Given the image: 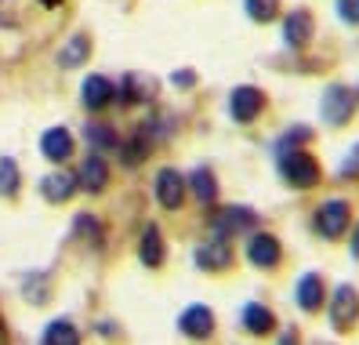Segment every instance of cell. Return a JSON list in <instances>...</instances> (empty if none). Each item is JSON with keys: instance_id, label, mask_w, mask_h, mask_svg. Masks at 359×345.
<instances>
[{"instance_id": "cell-28", "label": "cell", "mask_w": 359, "mask_h": 345, "mask_svg": "<svg viewBox=\"0 0 359 345\" xmlns=\"http://www.w3.org/2000/svg\"><path fill=\"white\" fill-rule=\"evenodd\" d=\"M73 229H76V236H88L91 244H98V240H102V222L95 219V214H76Z\"/></svg>"}, {"instance_id": "cell-33", "label": "cell", "mask_w": 359, "mask_h": 345, "mask_svg": "<svg viewBox=\"0 0 359 345\" xmlns=\"http://www.w3.org/2000/svg\"><path fill=\"white\" fill-rule=\"evenodd\" d=\"M171 80H175V84H178V88H185V84H193V80H196V77H193V73H189V70H178V73H175V77H171Z\"/></svg>"}, {"instance_id": "cell-2", "label": "cell", "mask_w": 359, "mask_h": 345, "mask_svg": "<svg viewBox=\"0 0 359 345\" xmlns=\"http://www.w3.org/2000/svg\"><path fill=\"white\" fill-rule=\"evenodd\" d=\"M276 167H280V178L290 189H312V185H320V160H316L309 149H290V153H280L276 157Z\"/></svg>"}, {"instance_id": "cell-13", "label": "cell", "mask_w": 359, "mask_h": 345, "mask_svg": "<svg viewBox=\"0 0 359 345\" xmlns=\"http://www.w3.org/2000/svg\"><path fill=\"white\" fill-rule=\"evenodd\" d=\"M276 313H272L265 301H247L240 309V331L255 334V338H265V334H276Z\"/></svg>"}, {"instance_id": "cell-35", "label": "cell", "mask_w": 359, "mask_h": 345, "mask_svg": "<svg viewBox=\"0 0 359 345\" xmlns=\"http://www.w3.org/2000/svg\"><path fill=\"white\" fill-rule=\"evenodd\" d=\"M40 4H44V8H62L66 0H40Z\"/></svg>"}, {"instance_id": "cell-17", "label": "cell", "mask_w": 359, "mask_h": 345, "mask_svg": "<svg viewBox=\"0 0 359 345\" xmlns=\"http://www.w3.org/2000/svg\"><path fill=\"white\" fill-rule=\"evenodd\" d=\"M76 182L83 193H91V197H98V193L109 185V164H105L98 153H91L88 160H80V171H76Z\"/></svg>"}, {"instance_id": "cell-7", "label": "cell", "mask_w": 359, "mask_h": 345, "mask_svg": "<svg viewBox=\"0 0 359 345\" xmlns=\"http://www.w3.org/2000/svg\"><path fill=\"white\" fill-rule=\"evenodd\" d=\"M265 105H269V98H265L262 88L240 84V88H232V95H229V117L236 124H255L265 113Z\"/></svg>"}, {"instance_id": "cell-6", "label": "cell", "mask_w": 359, "mask_h": 345, "mask_svg": "<svg viewBox=\"0 0 359 345\" xmlns=\"http://www.w3.org/2000/svg\"><path fill=\"white\" fill-rule=\"evenodd\" d=\"M218 331V320H215V309L203 306V301H193L185 306L182 316H178V334L189 338V341H210Z\"/></svg>"}, {"instance_id": "cell-32", "label": "cell", "mask_w": 359, "mask_h": 345, "mask_svg": "<svg viewBox=\"0 0 359 345\" xmlns=\"http://www.w3.org/2000/svg\"><path fill=\"white\" fill-rule=\"evenodd\" d=\"M348 251H352V258L359 262V222H352V233H348Z\"/></svg>"}, {"instance_id": "cell-14", "label": "cell", "mask_w": 359, "mask_h": 345, "mask_svg": "<svg viewBox=\"0 0 359 345\" xmlns=\"http://www.w3.org/2000/svg\"><path fill=\"white\" fill-rule=\"evenodd\" d=\"M80 189V182H76V171H51V175H44L40 178V197H44L48 204H66V200H73V193Z\"/></svg>"}, {"instance_id": "cell-23", "label": "cell", "mask_w": 359, "mask_h": 345, "mask_svg": "<svg viewBox=\"0 0 359 345\" xmlns=\"http://www.w3.org/2000/svg\"><path fill=\"white\" fill-rule=\"evenodd\" d=\"M153 138L149 135H145V131H135L128 142H123L120 149H116V153L123 157V164H128V167H138V164H145V160H149V153H153Z\"/></svg>"}, {"instance_id": "cell-12", "label": "cell", "mask_w": 359, "mask_h": 345, "mask_svg": "<svg viewBox=\"0 0 359 345\" xmlns=\"http://www.w3.org/2000/svg\"><path fill=\"white\" fill-rule=\"evenodd\" d=\"M80 102H83V110H91V113L109 110V102H116V84L102 73H91L80 88Z\"/></svg>"}, {"instance_id": "cell-24", "label": "cell", "mask_w": 359, "mask_h": 345, "mask_svg": "<svg viewBox=\"0 0 359 345\" xmlns=\"http://www.w3.org/2000/svg\"><path fill=\"white\" fill-rule=\"evenodd\" d=\"M83 138H88V145L95 149V153H116L120 149V138L109 124H88V131H83Z\"/></svg>"}, {"instance_id": "cell-26", "label": "cell", "mask_w": 359, "mask_h": 345, "mask_svg": "<svg viewBox=\"0 0 359 345\" xmlns=\"http://www.w3.org/2000/svg\"><path fill=\"white\" fill-rule=\"evenodd\" d=\"M18 189H22V175H18V164L11 157H0V197L15 200Z\"/></svg>"}, {"instance_id": "cell-19", "label": "cell", "mask_w": 359, "mask_h": 345, "mask_svg": "<svg viewBox=\"0 0 359 345\" xmlns=\"http://www.w3.org/2000/svg\"><path fill=\"white\" fill-rule=\"evenodd\" d=\"M40 153L51 164H66L73 157V135L66 127H48V131L40 135Z\"/></svg>"}, {"instance_id": "cell-25", "label": "cell", "mask_w": 359, "mask_h": 345, "mask_svg": "<svg viewBox=\"0 0 359 345\" xmlns=\"http://www.w3.org/2000/svg\"><path fill=\"white\" fill-rule=\"evenodd\" d=\"M22 294H26V301H33V306H44V301L51 298L48 273H26L22 276Z\"/></svg>"}, {"instance_id": "cell-18", "label": "cell", "mask_w": 359, "mask_h": 345, "mask_svg": "<svg viewBox=\"0 0 359 345\" xmlns=\"http://www.w3.org/2000/svg\"><path fill=\"white\" fill-rule=\"evenodd\" d=\"M156 95V80L145 77V73H128L116 84V98L123 105H135V102H149Z\"/></svg>"}, {"instance_id": "cell-31", "label": "cell", "mask_w": 359, "mask_h": 345, "mask_svg": "<svg viewBox=\"0 0 359 345\" xmlns=\"http://www.w3.org/2000/svg\"><path fill=\"white\" fill-rule=\"evenodd\" d=\"M280 345H302V334H298V327H283V334H280Z\"/></svg>"}, {"instance_id": "cell-29", "label": "cell", "mask_w": 359, "mask_h": 345, "mask_svg": "<svg viewBox=\"0 0 359 345\" xmlns=\"http://www.w3.org/2000/svg\"><path fill=\"white\" fill-rule=\"evenodd\" d=\"M337 175H341V178H359V142L352 145V153L341 160V167H337Z\"/></svg>"}, {"instance_id": "cell-30", "label": "cell", "mask_w": 359, "mask_h": 345, "mask_svg": "<svg viewBox=\"0 0 359 345\" xmlns=\"http://www.w3.org/2000/svg\"><path fill=\"white\" fill-rule=\"evenodd\" d=\"M337 18H345L348 26H359V0H337Z\"/></svg>"}, {"instance_id": "cell-16", "label": "cell", "mask_w": 359, "mask_h": 345, "mask_svg": "<svg viewBox=\"0 0 359 345\" xmlns=\"http://www.w3.org/2000/svg\"><path fill=\"white\" fill-rule=\"evenodd\" d=\"M312 30H316V22H312V15H309L305 8L290 11V15L283 18V44L302 51L305 44H312Z\"/></svg>"}, {"instance_id": "cell-5", "label": "cell", "mask_w": 359, "mask_h": 345, "mask_svg": "<svg viewBox=\"0 0 359 345\" xmlns=\"http://www.w3.org/2000/svg\"><path fill=\"white\" fill-rule=\"evenodd\" d=\"M243 258H247V262L255 266V269H262V273L280 269V262H283V244H280V236H276V233H265V229L247 233Z\"/></svg>"}, {"instance_id": "cell-27", "label": "cell", "mask_w": 359, "mask_h": 345, "mask_svg": "<svg viewBox=\"0 0 359 345\" xmlns=\"http://www.w3.org/2000/svg\"><path fill=\"white\" fill-rule=\"evenodd\" d=\"M247 15L255 22H272L280 15V0H247Z\"/></svg>"}, {"instance_id": "cell-10", "label": "cell", "mask_w": 359, "mask_h": 345, "mask_svg": "<svg viewBox=\"0 0 359 345\" xmlns=\"http://www.w3.org/2000/svg\"><path fill=\"white\" fill-rule=\"evenodd\" d=\"M193 266L200 273H225V269H232V247H229V240L210 236L207 244H200L193 251Z\"/></svg>"}, {"instance_id": "cell-1", "label": "cell", "mask_w": 359, "mask_h": 345, "mask_svg": "<svg viewBox=\"0 0 359 345\" xmlns=\"http://www.w3.org/2000/svg\"><path fill=\"white\" fill-rule=\"evenodd\" d=\"M262 226L258 219V211H250L243 204H225L218 211H210V219H207V229L218 236V240H232V236H247V233H255Z\"/></svg>"}, {"instance_id": "cell-20", "label": "cell", "mask_w": 359, "mask_h": 345, "mask_svg": "<svg viewBox=\"0 0 359 345\" xmlns=\"http://www.w3.org/2000/svg\"><path fill=\"white\" fill-rule=\"evenodd\" d=\"M185 189L196 197L200 207H218V178L210 175V167H196L193 175H189Z\"/></svg>"}, {"instance_id": "cell-34", "label": "cell", "mask_w": 359, "mask_h": 345, "mask_svg": "<svg viewBox=\"0 0 359 345\" xmlns=\"http://www.w3.org/2000/svg\"><path fill=\"white\" fill-rule=\"evenodd\" d=\"M0 345H8V323L0 320Z\"/></svg>"}, {"instance_id": "cell-8", "label": "cell", "mask_w": 359, "mask_h": 345, "mask_svg": "<svg viewBox=\"0 0 359 345\" xmlns=\"http://www.w3.org/2000/svg\"><path fill=\"white\" fill-rule=\"evenodd\" d=\"M320 113L330 127H345L355 113V91L345 88V84H330L323 91V102H320Z\"/></svg>"}, {"instance_id": "cell-11", "label": "cell", "mask_w": 359, "mask_h": 345, "mask_svg": "<svg viewBox=\"0 0 359 345\" xmlns=\"http://www.w3.org/2000/svg\"><path fill=\"white\" fill-rule=\"evenodd\" d=\"M153 193H156V204H160L163 211H178V207L185 204V178H182V171H175V167L156 171Z\"/></svg>"}, {"instance_id": "cell-9", "label": "cell", "mask_w": 359, "mask_h": 345, "mask_svg": "<svg viewBox=\"0 0 359 345\" xmlns=\"http://www.w3.org/2000/svg\"><path fill=\"white\" fill-rule=\"evenodd\" d=\"M327 280L323 273H302V280L294 284V306H298L305 316H316L327 306Z\"/></svg>"}, {"instance_id": "cell-22", "label": "cell", "mask_w": 359, "mask_h": 345, "mask_svg": "<svg viewBox=\"0 0 359 345\" xmlns=\"http://www.w3.org/2000/svg\"><path fill=\"white\" fill-rule=\"evenodd\" d=\"M88 55H91V37L88 33H73L66 40V48L58 51V66L62 70H76V66L88 62Z\"/></svg>"}, {"instance_id": "cell-21", "label": "cell", "mask_w": 359, "mask_h": 345, "mask_svg": "<svg viewBox=\"0 0 359 345\" xmlns=\"http://www.w3.org/2000/svg\"><path fill=\"white\" fill-rule=\"evenodd\" d=\"M83 334L80 327L69 320V316H58V320H48L44 323V334H40V345H80Z\"/></svg>"}, {"instance_id": "cell-36", "label": "cell", "mask_w": 359, "mask_h": 345, "mask_svg": "<svg viewBox=\"0 0 359 345\" xmlns=\"http://www.w3.org/2000/svg\"><path fill=\"white\" fill-rule=\"evenodd\" d=\"M355 102H359V91H355Z\"/></svg>"}, {"instance_id": "cell-15", "label": "cell", "mask_w": 359, "mask_h": 345, "mask_svg": "<svg viewBox=\"0 0 359 345\" xmlns=\"http://www.w3.org/2000/svg\"><path fill=\"white\" fill-rule=\"evenodd\" d=\"M138 262L145 269H160L167 262V244H163V233L160 226H145L138 236Z\"/></svg>"}, {"instance_id": "cell-3", "label": "cell", "mask_w": 359, "mask_h": 345, "mask_svg": "<svg viewBox=\"0 0 359 345\" xmlns=\"http://www.w3.org/2000/svg\"><path fill=\"white\" fill-rule=\"evenodd\" d=\"M327 316H330V327L337 334H348L359 327V291L355 284H337L330 294H327Z\"/></svg>"}, {"instance_id": "cell-4", "label": "cell", "mask_w": 359, "mask_h": 345, "mask_svg": "<svg viewBox=\"0 0 359 345\" xmlns=\"http://www.w3.org/2000/svg\"><path fill=\"white\" fill-rule=\"evenodd\" d=\"M312 222H316V233H320L327 244H337L352 229V204L341 200V197H330V200H323L320 207H316Z\"/></svg>"}]
</instances>
